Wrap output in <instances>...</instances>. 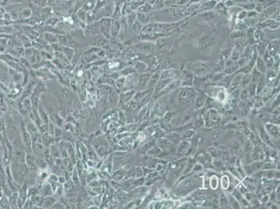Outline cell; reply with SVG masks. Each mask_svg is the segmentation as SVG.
Masks as SVG:
<instances>
[{
  "instance_id": "ffe728a7",
  "label": "cell",
  "mask_w": 280,
  "mask_h": 209,
  "mask_svg": "<svg viewBox=\"0 0 280 209\" xmlns=\"http://www.w3.org/2000/svg\"><path fill=\"white\" fill-rule=\"evenodd\" d=\"M9 2H10V0H2V1L0 2V7H6V6H7L8 4H9Z\"/></svg>"
},
{
  "instance_id": "ba28073f",
  "label": "cell",
  "mask_w": 280,
  "mask_h": 209,
  "mask_svg": "<svg viewBox=\"0 0 280 209\" xmlns=\"http://www.w3.org/2000/svg\"><path fill=\"white\" fill-rule=\"evenodd\" d=\"M18 39H19L22 43L26 47H30L32 44L31 39L28 36L26 35L24 33H20L18 35Z\"/></svg>"
},
{
  "instance_id": "4fadbf2b",
  "label": "cell",
  "mask_w": 280,
  "mask_h": 209,
  "mask_svg": "<svg viewBox=\"0 0 280 209\" xmlns=\"http://www.w3.org/2000/svg\"><path fill=\"white\" fill-rule=\"evenodd\" d=\"M62 52H63V53L65 54V56L67 57L68 59H71L73 58L74 53H75V50L73 48H69L67 46H63V45H62Z\"/></svg>"
},
{
  "instance_id": "9c48e42d",
  "label": "cell",
  "mask_w": 280,
  "mask_h": 209,
  "mask_svg": "<svg viewBox=\"0 0 280 209\" xmlns=\"http://www.w3.org/2000/svg\"><path fill=\"white\" fill-rule=\"evenodd\" d=\"M96 0H85L82 8L86 11H90L95 10L96 8Z\"/></svg>"
},
{
  "instance_id": "7c38bea8",
  "label": "cell",
  "mask_w": 280,
  "mask_h": 209,
  "mask_svg": "<svg viewBox=\"0 0 280 209\" xmlns=\"http://www.w3.org/2000/svg\"><path fill=\"white\" fill-rule=\"evenodd\" d=\"M86 13L87 11H86L85 10H84L82 8H80V9L77 10L76 13H75V15L77 17V18L79 20L84 22L86 23Z\"/></svg>"
},
{
  "instance_id": "3957f363",
  "label": "cell",
  "mask_w": 280,
  "mask_h": 209,
  "mask_svg": "<svg viewBox=\"0 0 280 209\" xmlns=\"http://www.w3.org/2000/svg\"><path fill=\"white\" fill-rule=\"evenodd\" d=\"M121 31V26L119 20L111 18V25H110V34L111 39H115L119 36Z\"/></svg>"
},
{
  "instance_id": "7a4b0ae2",
  "label": "cell",
  "mask_w": 280,
  "mask_h": 209,
  "mask_svg": "<svg viewBox=\"0 0 280 209\" xmlns=\"http://www.w3.org/2000/svg\"><path fill=\"white\" fill-rule=\"evenodd\" d=\"M114 2L108 3L105 7L96 11V21L104 18H111L114 11Z\"/></svg>"
},
{
  "instance_id": "277c9868",
  "label": "cell",
  "mask_w": 280,
  "mask_h": 209,
  "mask_svg": "<svg viewBox=\"0 0 280 209\" xmlns=\"http://www.w3.org/2000/svg\"><path fill=\"white\" fill-rule=\"evenodd\" d=\"M53 14L54 10L50 6H47L45 7L41 8L40 10V18L45 20L53 16Z\"/></svg>"
},
{
  "instance_id": "8fae6325",
  "label": "cell",
  "mask_w": 280,
  "mask_h": 209,
  "mask_svg": "<svg viewBox=\"0 0 280 209\" xmlns=\"http://www.w3.org/2000/svg\"><path fill=\"white\" fill-rule=\"evenodd\" d=\"M137 21L140 22L141 24H146L149 22L150 18L148 14L146 13L138 12L137 13Z\"/></svg>"
},
{
  "instance_id": "e0dca14e",
  "label": "cell",
  "mask_w": 280,
  "mask_h": 209,
  "mask_svg": "<svg viewBox=\"0 0 280 209\" xmlns=\"http://www.w3.org/2000/svg\"><path fill=\"white\" fill-rule=\"evenodd\" d=\"M108 4V0H96V8H95V11H96L99 8L105 7Z\"/></svg>"
},
{
  "instance_id": "8992f818",
  "label": "cell",
  "mask_w": 280,
  "mask_h": 209,
  "mask_svg": "<svg viewBox=\"0 0 280 209\" xmlns=\"http://www.w3.org/2000/svg\"><path fill=\"white\" fill-rule=\"evenodd\" d=\"M33 16V11L30 7L23 8L20 13L19 18L20 20H27Z\"/></svg>"
},
{
  "instance_id": "9a60e30c",
  "label": "cell",
  "mask_w": 280,
  "mask_h": 209,
  "mask_svg": "<svg viewBox=\"0 0 280 209\" xmlns=\"http://www.w3.org/2000/svg\"><path fill=\"white\" fill-rule=\"evenodd\" d=\"M142 2L141 1V0H132V2L130 3V6H129V8H130V9L131 10H132V11H135V10H138V8H139L140 7H141V5L142 4Z\"/></svg>"
},
{
  "instance_id": "d6986e66",
  "label": "cell",
  "mask_w": 280,
  "mask_h": 209,
  "mask_svg": "<svg viewBox=\"0 0 280 209\" xmlns=\"http://www.w3.org/2000/svg\"><path fill=\"white\" fill-rule=\"evenodd\" d=\"M23 2H24V0H10V2H9V4H9V5L21 4Z\"/></svg>"
},
{
  "instance_id": "30bf717a",
  "label": "cell",
  "mask_w": 280,
  "mask_h": 209,
  "mask_svg": "<svg viewBox=\"0 0 280 209\" xmlns=\"http://www.w3.org/2000/svg\"><path fill=\"white\" fill-rule=\"evenodd\" d=\"M61 20H62V19H60L57 16H52L45 21V25L56 27Z\"/></svg>"
},
{
  "instance_id": "5bb4252c",
  "label": "cell",
  "mask_w": 280,
  "mask_h": 209,
  "mask_svg": "<svg viewBox=\"0 0 280 209\" xmlns=\"http://www.w3.org/2000/svg\"><path fill=\"white\" fill-rule=\"evenodd\" d=\"M126 20L128 25H133L134 22L137 20V13L133 12V11H131V12H127L126 13Z\"/></svg>"
},
{
  "instance_id": "ac0fdd59",
  "label": "cell",
  "mask_w": 280,
  "mask_h": 209,
  "mask_svg": "<svg viewBox=\"0 0 280 209\" xmlns=\"http://www.w3.org/2000/svg\"><path fill=\"white\" fill-rule=\"evenodd\" d=\"M37 5H38L40 8L45 7L48 6V0H38Z\"/></svg>"
},
{
  "instance_id": "5b68a950",
  "label": "cell",
  "mask_w": 280,
  "mask_h": 209,
  "mask_svg": "<svg viewBox=\"0 0 280 209\" xmlns=\"http://www.w3.org/2000/svg\"><path fill=\"white\" fill-rule=\"evenodd\" d=\"M43 39H44L46 42L50 44L56 43L59 42V39L58 37H57V35L50 32H47V31H45L44 33Z\"/></svg>"
},
{
  "instance_id": "6da1fadb",
  "label": "cell",
  "mask_w": 280,
  "mask_h": 209,
  "mask_svg": "<svg viewBox=\"0 0 280 209\" xmlns=\"http://www.w3.org/2000/svg\"><path fill=\"white\" fill-rule=\"evenodd\" d=\"M96 25L100 31V34L105 37L107 40L111 39L110 34V25L111 18H104L96 21Z\"/></svg>"
},
{
  "instance_id": "52a82bcc",
  "label": "cell",
  "mask_w": 280,
  "mask_h": 209,
  "mask_svg": "<svg viewBox=\"0 0 280 209\" xmlns=\"http://www.w3.org/2000/svg\"><path fill=\"white\" fill-rule=\"evenodd\" d=\"M96 22V11H87L86 18V24L87 25H92Z\"/></svg>"
},
{
  "instance_id": "2e32d148",
  "label": "cell",
  "mask_w": 280,
  "mask_h": 209,
  "mask_svg": "<svg viewBox=\"0 0 280 209\" xmlns=\"http://www.w3.org/2000/svg\"><path fill=\"white\" fill-rule=\"evenodd\" d=\"M141 28H142V25L140 23V22H138L137 20L135 21L133 24V32L135 33V34L136 35H138V34H140Z\"/></svg>"
},
{
  "instance_id": "44dd1931",
  "label": "cell",
  "mask_w": 280,
  "mask_h": 209,
  "mask_svg": "<svg viewBox=\"0 0 280 209\" xmlns=\"http://www.w3.org/2000/svg\"><path fill=\"white\" fill-rule=\"evenodd\" d=\"M1 1H2V0H0V2H1Z\"/></svg>"
}]
</instances>
